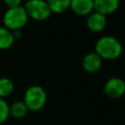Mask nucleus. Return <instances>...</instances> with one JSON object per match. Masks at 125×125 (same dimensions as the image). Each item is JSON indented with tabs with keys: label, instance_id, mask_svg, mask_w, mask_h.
I'll use <instances>...</instances> for the list:
<instances>
[{
	"label": "nucleus",
	"instance_id": "nucleus-9",
	"mask_svg": "<svg viewBox=\"0 0 125 125\" xmlns=\"http://www.w3.org/2000/svg\"><path fill=\"white\" fill-rule=\"evenodd\" d=\"M120 5V0H94V11L104 16L115 13Z\"/></svg>",
	"mask_w": 125,
	"mask_h": 125
},
{
	"label": "nucleus",
	"instance_id": "nucleus-6",
	"mask_svg": "<svg viewBox=\"0 0 125 125\" xmlns=\"http://www.w3.org/2000/svg\"><path fill=\"white\" fill-rule=\"evenodd\" d=\"M106 16L96 11H93L91 14H89L86 19V25L88 29L96 33L103 31L106 26Z\"/></svg>",
	"mask_w": 125,
	"mask_h": 125
},
{
	"label": "nucleus",
	"instance_id": "nucleus-7",
	"mask_svg": "<svg viewBox=\"0 0 125 125\" xmlns=\"http://www.w3.org/2000/svg\"><path fill=\"white\" fill-rule=\"evenodd\" d=\"M102 65L103 60L95 51L86 54L82 59V67L89 73H95L99 71Z\"/></svg>",
	"mask_w": 125,
	"mask_h": 125
},
{
	"label": "nucleus",
	"instance_id": "nucleus-5",
	"mask_svg": "<svg viewBox=\"0 0 125 125\" xmlns=\"http://www.w3.org/2000/svg\"><path fill=\"white\" fill-rule=\"evenodd\" d=\"M104 92L108 98H121L125 95V81L120 77H111L104 83Z\"/></svg>",
	"mask_w": 125,
	"mask_h": 125
},
{
	"label": "nucleus",
	"instance_id": "nucleus-11",
	"mask_svg": "<svg viewBox=\"0 0 125 125\" xmlns=\"http://www.w3.org/2000/svg\"><path fill=\"white\" fill-rule=\"evenodd\" d=\"M28 112V108L23 103V101H16L10 104V116L15 119H21L25 117Z\"/></svg>",
	"mask_w": 125,
	"mask_h": 125
},
{
	"label": "nucleus",
	"instance_id": "nucleus-2",
	"mask_svg": "<svg viewBox=\"0 0 125 125\" xmlns=\"http://www.w3.org/2000/svg\"><path fill=\"white\" fill-rule=\"evenodd\" d=\"M3 24L11 31L21 29L28 21V16L22 5L8 8L3 15Z\"/></svg>",
	"mask_w": 125,
	"mask_h": 125
},
{
	"label": "nucleus",
	"instance_id": "nucleus-14",
	"mask_svg": "<svg viewBox=\"0 0 125 125\" xmlns=\"http://www.w3.org/2000/svg\"><path fill=\"white\" fill-rule=\"evenodd\" d=\"M10 117V104L5 99L0 98V124L4 123Z\"/></svg>",
	"mask_w": 125,
	"mask_h": 125
},
{
	"label": "nucleus",
	"instance_id": "nucleus-13",
	"mask_svg": "<svg viewBox=\"0 0 125 125\" xmlns=\"http://www.w3.org/2000/svg\"><path fill=\"white\" fill-rule=\"evenodd\" d=\"M15 84L9 77H0V98L5 99L13 94Z\"/></svg>",
	"mask_w": 125,
	"mask_h": 125
},
{
	"label": "nucleus",
	"instance_id": "nucleus-10",
	"mask_svg": "<svg viewBox=\"0 0 125 125\" xmlns=\"http://www.w3.org/2000/svg\"><path fill=\"white\" fill-rule=\"evenodd\" d=\"M15 41L13 32L4 25L0 26V50L10 49L14 45Z\"/></svg>",
	"mask_w": 125,
	"mask_h": 125
},
{
	"label": "nucleus",
	"instance_id": "nucleus-12",
	"mask_svg": "<svg viewBox=\"0 0 125 125\" xmlns=\"http://www.w3.org/2000/svg\"><path fill=\"white\" fill-rule=\"evenodd\" d=\"M71 0H46L52 14H62L69 9Z\"/></svg>",
	"mask_w": 125,
	"mask_h": 125
},
{
	"label": "nucleus",
	"instance_id": "nucleus-3",
	"mask_svg": "<svg viewBox=\"0 0 125 125\" xmlns=\"http://www.w3.org/2000/svg\"><path fill=\"white\" fill-rule=\"evenodd\" d=\"M23 103L30 111L41 110L47 102V93L39 85L29 86L23 95Z\"/></svg>",
	"mask_w": 125,
	"mask_h": 125
},
{
	"label": "nucleus",
	"instance_id": "nucleus-1",
	"mask_svg": "<svg viewBox=\"0 0 125 125\" xmlns=\"http://www.w3.org/2000/svg\"><path fill=\"white\" fill-rule=\"evenodd\" d=\"M95 52L103 61H113L121 56L122 45L117 38L110 35H104L97 40L95 44Z\"/></svg>",
	"mask_w": 125,
	"mask_h": 125
},
{
	"label": "nucleus",
	"instance_id": "nucleus-8",
	"mask_svg": "<svg viewBox=\"0 0 125 125\" xmlns=\"http://www.w3.org/2000/svg\"><path fill=\"white\" fill-rule=\"evenodd\" d=\"M69 9L77 16L87 17L94 11V0H71Z\"/></svg>",
	"mask_w": 125,
	"mask_h": 125
},
{
	"label": "nucleus",
	"instance_id": "nucleus-15",
	"mask_svg": "<svg viewBox=\"0 0 125 125\" xmlns=\"http://www.w3.org/2000/svg\"><path fill=\"white\" fill-rule=\"evenodd\" d=\"M3 2L7 8H13V7L21 6L22 3V0H3Z\"/></svg>",
	"mask_w": 125,
	"mask_h": 125
},
{
	"label": "nucleus",
	"instance_id": "nucleus-4",
	"mask_svg": "<svg viewBox=\"0 0 125 125\" xmlns=\"http://www.w3.org/2000/svg\"><path fill=\"white\" fill-rule=\"evenodd\" d=\"M23 8L28 19H32L37 21H46L52 14L46 0H27L23 5Z\"/></svg>",
	"mask_w": 125,
	"mask_h": 125
}]
</instances>
